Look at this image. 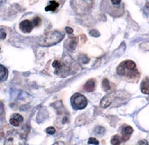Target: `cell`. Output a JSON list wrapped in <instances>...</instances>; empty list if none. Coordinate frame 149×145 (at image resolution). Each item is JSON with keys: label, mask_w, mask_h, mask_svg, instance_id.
Returning <instances> with one entry per match:
<instances>
[{"label": "cell", "mask_w": 149, "mask_h": 145, "mask_svg": "<svg viewBox=\"0 0 149 145\" xmlns=\"http://www.w3.org/2000/svg\"><path fill=\"white\" fill-rule=\"evenodd\" d=\"M111 1L113 4H118L121 2V0H111Z\"/></svg>", "instance_id": "23"}, {"label": "cell", "mask_w": 149, "mask_h": 145, "mask_svg": "<svg viewBox=\"0 0 149 145\" xmlns=\"http://www.w3.org/2000/svg\"><path fill=\"white\" fill-rule=\"evenodd\" d=\"M55 144H64L63 143H61V142H59V143H56Z\"/></svg>", "instance_id": "26"}, {"label": "cell", "mask_w": 149, "mask_h": 145, "mask_svg": "<svg viewBox=\"0 0 149 145\" xmlns=\"http://www.w3.org/2000/svg\"><path fill=\"white\" fill-rule=\"evenodd\" d=\"M127 71H129L127 76L130 78L135 77L136 75L139 76V74H138L137 69H136V65L131 60L125 61L117 68V74L118 75H125Z\"/></svg>", "instance_id": "1"}, {"label": "cell", "mask_w": 149, "mask_h": 145, "mask_svg": "<svg viewBox=\"0 0 149 145\" xmlns=\"http://www.w3.org/2000/svg\"><path fill=\"white\" fill-rule=\"evenodd\" d=\"M5 37H6V34H5V32L4 31H0V39H5Z\"/></svg>", "instance_id": "21"}, {"label": "cell", "mask_w": 149, "mask_h": 145, "mask_svg": "<svg viewBox=\"0 0 149 145\" xmlns=\"http://www.w3.org/2000/svg\"><path fill=\"white\" fill-rule=\"evenodd\" d=\"M90 34L93 36V37H99L100 36V34L98 33V31H96V30H91V32H90Z\"/></svg>", "instance_id": "20"}, {"label": "cell", "mask_w": 149, "mask_h": 145, "mask_svg": "<svg viewBox=\"0 0 149 145\" xmlns=\"http://www.w3.org/2000/svg\"><path fill=\"white\" fill-rule=\"evenodd\" d=\"M38 0H30V4H36Z\"/></svg>", "instance_id": "25"}, {"label": "cell", "mask_w": 149, "mask_h": 145, "mask_svg": "<svg viewBox=\"0 0 149 145\" xmlns=\"http://www.w3.org/2000/svg\"><path fill=\"white\" fill-rule=\"evenodd\" d=\"M111 102H112V99L109 97H104L102 100L101 101V107L103 109L107 108L108 106H110Z\"/></svg>", "instance_id": "12"}, {"label": "cell", "mask_w": 149, "mask_h": 145, "mask_svg": "<svg viewBox=\"0 0 149 145\" xmlns=\"http://www.w3.org/2000/svg\"><path fill=\"white\" fill-rule=\"evenodd\" d=\"M46 132L48 134H49V135H53V134H55L56 132V129L54 128V127H48L47 129H46Z\"/></svg>", "instance_id": "17"}, {"label": "cell", "mask_w": 149, "mask_h": 145, "mask_svg": "<svg viewBox=\"0 0 149 145\" xmlns=\"http://www.w3.org/2000/svg\"><path fill=\"white\" fill-rule=\"evenodd\" d=\"M20 28L21 30L22 31L23 33H31L33 28V22L29 20H25L21 22L20 24Z\"/></svg>", "instance_id": "5"}, {"label": "cell", "mask_w": 149, "mask_h": 145, "mask_svg": "<svg viewBox=\"0 0 149 145\" xmlns=\"http://www.w3.org/2000/svg\"><path fill=\"white\" fill-rule=\"evenodd\" d=\"M77 46V38H71L68 41V48L70 51H74Z\"/></svg>", "instance_id": "9"}, {"label": "cell", "mask_w": 149, "mask_h": 145, "mask_svg": "<svg viewBox=\"0 0 149 145\" xmlns=\"http://www.w3.org/2000/svg\"><path fill=\"white\" fill-rule=\"evenodd\" d=\"M138 144H146V145L148 144V143L147 141H140Z\"/></svg>", "instance_id": "24"}, {"label": "cell", "mask_w": 149, "mask_h": 145, "mask_svg": "<svg viewBox=\"0 0 149 145\" xmlns=\"http://www.w3.org/2000/svg\"><path fill=\"white\" fill-rule=\"evenodd\" d=\"M102 88L105 91H107L110 90V83L107 78H104L102 81Z\"/></svg>", "instance_id": "14"}, {"label": "cell", "mask_w": 149, "mask_h": 145, "mask_svg": "<svg viewBox=\"0 0 149 145\" xmlns=\"http://www.w3.org/2000/svg\"><path fill=\"white\" fill-rule=\"evenodd\" d=\"M133 132V128L130 125H123L122 127V133H123V137H122V140L124 141H126L127 139L130 137V136L131 135V133Z\"/></svg>", "instance_id": "7"}, {"label": "cell", "mask_w": 149, "mask_h": 145, "mask_svg": "<svg viewBox=\"0 0 149 145\" xmlns=\"http://www.w3.org/2000/svg\"><path fill=\"white\" fill-rule=\"evenodd\" d=\"M58 7H59V4L56 1H50L49 5L45 7V11H56Z\"/></svg>", "instance_id": "10"}, {"label": "cell", "mask_w": 149, "mask_h": 145, "mask_svg": "<svg viewBox=\"0 0 149 145\" xmlns=\"http://www.w3.org/2000/svg\"><path fill=\"white\" fill-rule=\"evenodd\" d=\"M2 1H3V0H0V4H1V3H2Z\"/></svg>", "instance_id": "27"}, {"label": "cell", "mask_w": 149, "mask_h": 145, "mask_svg": "<svg viewBox=\"0 0 149 145\" xmlns=\"http://www.w3.org/2000/svg\"><path fill=\"white\" fill-rule=\"evenodd\" d=\"M64 35L59 31H54L45 35L39 40V44L42 46H51L58 44L63 39Z\"/></svg>", "instance_id": "2"}, {"label": "cell", "mask_w": 149, "mask_h": 145, "mask_svg": "<svg viewBox=\"0 0 149 145\" xmlns=\"http://www.w3.org/2000/svg\"><path fill=\"white\" fill-rule=\"evenodd\" d=\"M88 144H99V142H98V140H96L95 138H93V137H91L90 139H89V141H88Z\"/></svg>", "instance_id": "18"}, {"label": "cell", "mask_w": 149, "mask_h": 145, "mask_svg": "<svg viewBox=\"0 0 149 145\" xmlns=\"http://www.w3.org/2000/svg\"><path fill=\"white\" fill-rule=\"evenodd\" d=\"M23 121V117L21 114H18V113H15L13 114L10 119V123L13 126L15 127H17L19 126Z\"/></svg>", "instance_id": "6"}, {"label": "cell", "mask_w": 149, "mask_h": 145, "mask_svg": "<svg viewBox=\"0 0 149 145\" xmlns=\"http://www.w3.org/2000/svg\"><path fill=\"white\" fill-rule=\"evenodd\" d=\"M122 137H120L119 136H114L112 137V140H111V144L113 145H118L121 144L122 142Z\"/></svg>", "instance_id": "13"}, {"label": "cell", "mask_w": 149, "mask_h": 145, "mask_svg": "<svg viewBox=\"0 0 149 145\" xmlns=\"http://www.w3.org/2000/svg\"><path fill=\"white\" fill-rule=\"evenodd\" d=\"M66 31H67V33L69 34H72L73 29H72V28H71V27H66Z\"/></svg>", "instance_id": "22"}, {"label": "cell", "mask_w": 149, "mask_h": 145, "mask_svg": "<svg viewBox=\"0 0 149 145\" xmlns=\"http://www.w3.org/2000/svg\"><path fill=\"white\" fill-rule=\"evenodd\" d=\"M93 5L92 0H72V6L79 15L85 14L91 9Z\"/></svg>", "instance_id": "3"}, {"label": "cell", "mask_w": 149, "mask_h": 145, "mask_svg": "<svg viewBox=\"0 0 149 145\" xmlns=\"http://www.w3.org/2000/svg\"><path fill=\"white\" fill-rule=\"evenodd\" d=\"M53 67H54V68H56V72L58 73V71H59V70H61V62H60L59 61H55V62H53Z\"/></svg>", "instance_id": "15"}, {"label": "cell", "mask_w": 149, "mask_h": 145, "mask_svg": "<svg viewBox=\"0 0 149 145\" xmlns=\"http://www.w3.org/2000/svg\"><path fill=\"white\" fill-rule=\"evenodd\" d=\"M87 99L82 94H75L72 97V107L77 109V110H81L84 109L87 106Z\"/></svg>", "instance_id": "4"}, {"label": "cell", "mask_w": 149, "mask_h": 145, "mask_svg": "<svg viewBox=\"0 0 149 145\" xmlns=\"http://www.w3.org/2000/svg\"><path fill=\"white\" fill-rule=\"evenodd\" d=\"M141 91H142V93H144V94H149V85H145V83H142Z\"/></svg>", "instance_id": "16"}, {"label": "cell", "mask_w": 149, "mask_h": 145, "mask_svg": "<svg viewBox=\"0 0 149 145\" xmlns=\"http://www.w3.org/2000/svg\"><path fill=\"white\" fill-rule=\"evenodd\" d=\"M95 89V79H90L86 82L85 85H84V90L86 91L91 92L94 90Z\"/></svg>", "instance_id": "8"}, {"label": "cell", "mask_w": 149, "mask_h": 145, "mask_svg": "<svg viewBox=\"0 0 149 145\" xmlns=\"http://www.w3.org/2000/svg\"><path fill=\"white\" fill-rule=\"evenodd\" d=\"M8 77V70L6 67L0 65V81L5 80Z\"/></svg>", "instance_id": "11"}, {"label": "cell", "mask_w": 149, "mask_h": 145, "mask_svg": "<svg viewBox=\"0 0 149 145\" xmlns=\"http://www.w3.org/2000/svg\"><path fill=\"white\" fill-rule=\"evenodd\" d=\"M32 22H33V26H38V25L41 23V20H40V18H38V17H35L34 19L32 21Z\"/></svg>", "instance_id": "19"}]
</instances>
